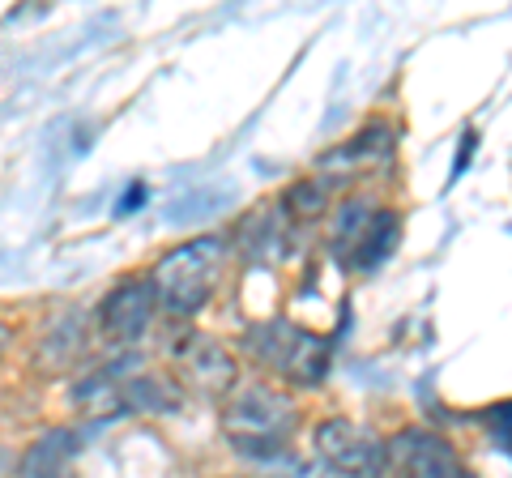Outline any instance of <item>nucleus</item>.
<instances>
[{"instance_id": "f257e3e1", "label": "nucleus", "mask_w": 512, "mask_h": 478, "mask_svg": "<svg viewBox=\"0 0 512 478\" xmlns=\"http://www.w3.org/2000/svg\"><path fill=\"white\" fill-rule=\"evenodd\" d=\"M227 257H231V244L222 235H197L188 244L171 248L150 274L158 308H167L171 316L201 312L214 299L222 274H227Z\"/></svg>"}, {"instance_id": "f03ea898", "label": "nucleus", "mask_w": 512, "mask_h": 478, "mask_svg": "<svg viewBox=\"0 0 512 478\" xmlns=\"http://www.w3.org/2000/svg\"><path fill=\"white\" fill-rule=\"evenodd\" d=\"M295 402L291 393L274 385H244L231 393V402L222 406V436L235 453L248 457H274L282 453L295 436Z\"/></svg>"}, {"instance_id": "7ed1b4c3", "label": "nucleus", "mask_w": 512, "mask_h": 478, "mask_svg": "<svg viewBox=\"0 0 512 478\" xmlns=\"http://www.w3.org/2000/svg\"><path fill=\"white\" fill-rule=\"evenodd\" d=\"M244 346L261 368H269L282 380H291V385H320V380L329 376V359H333L329 338H320V333L286 321V316L252 325Z\"/></svg>"}, {"instance_id": "20e7f679", "label": "nucleus", "mask_w": 512, "mask_h": 478, "mask_svg": "<svg viewBox=\"0 0 512 478\" xmlns=\"http://www.w3.org/2000/svg\"><path fill=\"white\" fill-rule=\"evenodd\" d=\"M312 444H316V457L338 478H384V440L372 427L333 414V419L316 423Z\"/></svg>"}, {"instance_id": "39448f33", "label": "nucleus", "mask_w": 512, "mask_h": 478, "mask_svg": "<svg viewBox=\"0 0 512 478\" xmlns=\"http://www.w3.org/2000/svg\"><path fill=\"white\" fill-rule=\"evenodd\" d=\"M402 235V218L393 210H367V205H346L333 227V252L346 257V265L372 269L397 248Z\"/></svg>"}, {"instance_id": "423d86ee", "label": "nucleus", "mask_w": 512, "mask_h": 478, "mask_svg": "<svg viewBox=\"0 0 512 478\" xmlns=\"http://www.w3.org/2000/svg\"><path fill=\"white\" fill-rule=\"evenodd\" d=\"M384 470L397 478H457L466 461L431 427H402L393 440H384Z\"/></svg>"}, {"instance_id": "0eeeda50", "label": "nucleus", "mask_w": 512, "mask_h": 478, "mask_svg": "<svg viewBox=\"0 0 512 478\" xmlns=\"http://www.w3.org/2000/svg\"><path fill=\"white\" fill-rule=\"evenodd\" d=\"M175 372H180V385L184 389H197V393H231L235 380H239V363L227 346L210 333H188V338L175 342Z\"/></svg>"}, {"instance_id": "6e6552de", "label": "nucleus", "mask_w": 512, "mask_h": 478, "mask_svg": "<svg viewBox=\"0 0 512 478\" xmlns=\"http://www.w3.org/2000/svg\"><path fill=\"white\" fill-rule=\"evenodd\" d=\"M154 312H158V299H154L150 278H128L116 286V291H107V299L99 304V325L111 342L128 346L150 329Z\"/></svg>"}, {"instance_id": "1a4fd4ad", "label": "nucleus", "mask_w": 512, "mask_h": 478, "mask_svg": "<svg viewBox=\"0 0 512 478\" xmlns=\"http://www.w3.org/2000/svg\"><path fill=\"white\" fill-rule=\"evenodd\" d=\"M77 453H82V436L73 427H52L22 453L18 478H73Z\"/></svg>"}, {"instance_id": "9d476101", "label": "nucleus", "mask_w": 512, "mask_h": 478, "mask_svg": "<svg viewBox=\"0 0 512 478\" xmlns=\"http://www.w3.org/2000/svg\"><path fill=\"white\" fill-rule=\"evenodd\" d=\"M184 389L158 372H124L120 380V410L124 414H171L180 410Z\"/></svg>"}, {"instance_id": "9b49d317", "label": "nucleus", "mask_w": 512, "mask_h": 478, "mask_svg": "<svg viewBox=\"0 0 512 478\" xmlns=\"http://www.w3.org/2000/svg\"><path fill=\"white\" fill-rule=\"evenodd\" d=\"M282 239H286V218H282V210H274V205H261L256 214H248L239 222V244H244L248 257H261V261L278 257Z\"/></svg>"}, {"instance_id": "f8f14e48", "label": "nucleus", "mask_w": 512, "mask_h": 478, "mask_svg": "<svg viewBox=\"0 0 512 478\" xmlns=\"http://www.w3.org/2000/svg\"><path fill=\"white\" fill-rule=\"evenodd\" d=\"M120 368H107V372H90L86 380H77L73 389V406L90 414V419H111V414H124L120 410Z\"/></svg>"}, {"instance_id": "ddd939ff", "label": "nucleus", "mask_w": 512, "mask_h": 478, "mask_svg": "<svg viewBox=\"0 0 512 478\" xmlns=\"http://www.w3.org/2000/svg\"><path fill=\"white\" fill-rule=\"evenodd\" d=\"M82 346H86V329L77 316H60V321L52 325V333H47V342H43V368H69V363L82 355Z\"/></svg>"}, {"instance_id": "4468645a", "label": "nucleus", "mask_w": 512, "mask_h": 478, "mask_svg": "<svg viewBox=\"0 0 512 478\" xmlns=\"http://www.w3.org/2000/svg\"><path fill=\"white\" fill-rule=\"evenodd\" d=\"M286 205H291L286 214L308 218V214H316V210H325V188H320V184H299V188H291V193H286Z\"/></svg>"}, {"instance_id": "2eb2a0df", "label": "nucleus", "mask_w": 512, "mask_h": 478, "mask_svg": "<svg viewBox=\"0 0 512 478\" xmlns=\"http://www.w3.org/2000/svg\"><path fill=\"white\" fill-rule=\"evenodd\" d=\"M5 346H9V329H5V325H0V350H5Z\"/></svg>"}, {"instance_id": "dca6fc26", "label": "nucleus", "mask_w": 512, "mask_h": 478, "mask_svg": "<svg viewBox=\"0 0 512 478\" xmlns=\"http://www.w3.org/2000/svg\"><path fill=\"white\" fill-rule=\"evenodd\" d=\"M457 478H478V474H474V470H461V474H457Z\"/></svg>"}, {"instance_id": "f3484780", "label": "nucleus", "mask_w": 512, "mask_h": 478, "mask_svg": "<svg viewBox=\"0 0 512 478\" xmlns=\"http://www.w3.org/2000/svg\"><path fill=\"white\" fill-rule=\"evenodd\" d=\"M0 470H5V453H0Z\"/></svg>"}]
</instances>
